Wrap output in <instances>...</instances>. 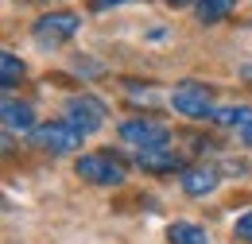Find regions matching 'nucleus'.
Here are the masks:
<instances>
[{"mask_svg": "<svg viewBox=\"0 0 252 244\" xmlns=\"http://www.w3.org/2000/svg\"><path fill=\"white\" fill-rule=\"evenodd\" d=\"M32 148L35 152H47V155H70V152H78L82 148V132L74 128L70 121H47V124H39L32 136Z\"/></svg>", "mask_w": 252, "mask_h": 244, "instance_id": "obj_1", "label": "nucleus"}, {"mask_svg": "<svg viewBox=\"0 0 252 244\" xmlns=\"http://www.w3.org/2000/svg\"><path fill=\"white\" fill-rule=\"evenodd\" d=\"M24 74H28V66L16 59L12 51H4V55H0V78H4V90H12V86L24 78Z\"/></svg>", "mask_w": 252, "mask_h": 244, "instance_id": "obj_13", "label": "nucleus"}, {"mask_svg": "<svg viewBox=\"0 0 252 244\" xmlns=\"http://www.w3.org/2000/svg\"><path fill=\"white\" fill-rule=\"evenodd\" d=\"M78 28H82V16H78V12H66V8L63 12H47V16L35 20V39H39L43 47H59L66 39H74Z\"/></svg>", "mask_w": 252, "mask_h": 244, "instance_id": "obj_5", "label": "nucleus"}, {"mask_svg": "<svg viewBox=\"0 0 252 244\" xmlns=\"http://www.w3.org/2000/svg\"><path fill=\"white\" fill-rule=\"evenodd\" d=\"M74 171H78L82 183H94V186H121L128 179V167L113 152H90V155H82Z\"/></svg>", "mask_w": 252, "mask_h": 244, "instance_id": "obj_2", "label": "nucleus"}, {"mask_svg": "<svg viewBox=\"0 0 252 244\" xmlns=\"http://www.w3.org/2000/svg\"><path fill=\"white\" fill-rule=\"evenodd\" d=\"M237 136H241V144H245V148H252V124H245Z\"/></svg>", "mask_w": 252, "mask_h": 244, "instance_id": "obj_17", "label": "nucleus"}, {"mask_svg": "<svg viewBox=\"0 0 252 244\" xmlns=\"http://www.w3.org/2000/svg\"><path fill=\"white\" fill-rule=\"evenodd\" d=\"M0 117H4V128L8 132H20V136H32L35 128V109L28 101H16V97H4V105H0Z\"/></svg>", "mask_w": 252, "mask_h": 244, "instance_id": "obj_9", "label": "nucleus"}, {"mask_svg": "<svg viewBox=\"0 0 252 244\" xmlns=\"http://www.w3.org/2000/svg\"><path fill=\"white\" fill-rule=\"evenodd\" d=\"M121 140L140 152V148H159V144H167L171 132H167V124L156 121V117H128V121H121Z\"/></svg>", "mask_w": 252, "mask_h": 244, "instance_id": "obj_6", "label": "nucleus"}, {"mask_svg": "<svg viewBox=\"0 0 252 244\" xmlns=\"http://www.w3.org/2000/svg\"><path fill=\"white\" fill-rule=\"evenodd\" d=\"M171 109L175 113H183V117H214L218 109H214V90L210 86H202V82H179L175 90H171Z\"/></svg>", "mask_w": 252, "mask_h": 244, "instance_id": "obj_4", "label": "nucleus"}, {"mask_svg": "<svg viewBox=\"0 0 252 244\" xmlns=\"http://www.w3.org/2000/svg\"><path fill=\"white\" fill-rule=\"evenodd\" d=\"M237 0H194V16L198 24H221L225 16H233Z\"/></svg>", "mask_w": 252, "mask_h": 244, "instance_id": "obj_10", "label": "nucleus"}, {"mask_svg": "<svg viewBox=\"0 0 252 244\" xmlns=\"http://www.w3.org/2000/svg\"><path fill=\"white\" fill-rule=\"evenodd\" d=\"M167 241L171 244H210V233L202 225H190V221H175L167 229Z\"/></svg>", "mask_w": 252, "mask_h": 244, "instance_id": "obj_11", "label": "nucleus"}, {"mask_svg": "<svg viewBox=\"0 0 252 244\" xmlns=\"http://www.w3.org/2000/svg\"><path fill=\"white\" fill-rule=\"evenodd\" d=\"M74 70H78V74H90V78H97V74H105V66H97V62H86V55H78V62H74Z\"/></svg>", "mask_w": 252, "mask_h": 244, "instance_id": "obj_15", "label": "nucleus"}, {"mask_svg": "<svg viewBox=\"0 0 252 244\" xmlns=\"http://www.w3.org/2000/svg\"><path fill=\"white\" fill-rule=\"evenodd\" d=\"M179 183H183V194L187 198H206V194H214L221 183L218 167H206V163H194V167H187L183 175H179Z\"/></svg>", "mask_w": 252, "mask_h": 244, "instance_id": "obj_8", "label": "nucleus"}, {"mask_svg": "<svg viewBox=\"0 0 252 244\" xmlns=\"http://www.w3.org/2000/svg\"><path fill=\"white\" fill-rule=\"evenodd\" d=\"M241 78H249V82H252V66H245V70H241Z\"/></svg>", "mask_w": 252, "mask_h": 244, "instance_id": "obj_19", "label": "nucleus"}, {"mask_svg": "<svg viewBox=\"0 0 252 244\" xmlns=\"http://www.w3.org/2000/svg\"><path fill=\"white\" fill-rule=\"evenodd\" d=\"M214 124H221V128H245V124H252V105H225V109H218L214 113Z\"/></svg>", "mask_w": 252, "mask_h": 244, "instance_id": "obj_12", "label": "nucleus"}, {"mask_svg": "<svg viewBox=\"0 0 252 244\" xmlns=\"http://www.w3.org/2000/svg\"><path fill=\"white\" fill-rule=\"evenodd\" d=\"M233 237H237V241H245V244H252V210L237 217V225H233Z\"/></svg>", "mask_w": 252, "mask_h": 244, "instance_id": "obj_14", "label": "nucleus"}, {"mask_svg": "<svg viewBox=\"0 0 252 244\" xmlns=\"http://www.w3.org/2000/svg\"><path fill=\"white\" fill-rule=\"evenodd\" d=\"M171 8H187V4H194V0H167Z\"/></svg>", "mask_w": 252, "mask_h": 244, "instance_id": "obj_18", "label": "nucleus"}, {"mask_svg": "<svg viewBox=\"0 0 252 244\" xmlns=\"http://www.w3.org/2000/svg\"><path fill=\"white\" fill-rule=\"evenodd\" d=\"M121 4H128V0H90V8H94V12H105V8H121Z\"/></svg>", "mask_w": 252, "mask_h": 244, "instance_id": "obj_16", "label": "nucleus"}, {"mask_svg": "<svg viewBox=\"0 0 252 244\" xmlns=\"http://www.w3.org/2000/svg\"><path fill=\"white\" fill-rule=\"evenodd\" d=\"M63 121H70L82 136H94V132L105 128L109 109H105V101H97L94 93H74V97L66 101V109H63Z\"/></svg>", "mask_w": 252, "mask_h": 244, "instance_id": "obj_3", "label": "nucleus"}, {"mask_svg": "<svg viewBox=\"0 0 252 244\" xmlns=\"http://www.w3.org/2000/svg\"><path fill=\"white\" fill-rule=\"evenodd\" d=\"M132 159H136V167H140V171H148V175H175V171L183 175V171H187L183 152H175L171 144H159V148H140Z\"/></svg>", "mask_w": 252, "mask_h": 244, "instance_id": "obj_7", "label": "nucleus"}]
</instances>
